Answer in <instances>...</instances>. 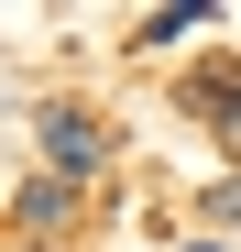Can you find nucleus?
<instances>
[{
	"instance_id": "6",
	"label": "nucleus",
	"mask_w": 241,
	"mask_h": 252,
	"mask_svg": "<svg viewBox=\"0 0 241 252\" xmlns=\"http://www.w3.org/2000/svg\"><path fill=\"white\" fill-rule=\"evenodd\" d=\"M22 252H33V241H22Z\"/></svg>"
},
{
	"instance_id": "5",
	"label": "nucleus",
	"mask_w": 241,
	"mask_h": 252,
	"mask_svg": "<svg viewBox=\"0 0 241 252\" xmlns=\"http://www.w3.org/2000/svg\"><path fill=\"white\" fill-rule=\"evenodd\" d=\"M186 252H219V241H186Z\"/></svg>"
},
{
	"instance_id": "3",
	"label": "nucleus",
	"mask_w": 241,
	"mask_h": 252,
	"mask_svg": "<svg viewBox=\"0 0 241 252\" xmlns=\"http://www.w3.org/2000/svg\"><path fill=\"white\" fill-rule=\"evenodd\" d=\"M197 22H209V0H186V11H153V22H143V44H176V33H197Z\"/></svg>"
},
{
	"instance_id": "1",
	"label": "nucleus",
	"mask_w": 241,
	"mask_h": 252,
	"mask_svg": "<svg viewBox=\"0 0 241 252\" xmlns=\"http://www.w3.org/2000/svg\"><path fill=\"white\" fill-rule=\"evenodd\" d=\"M33 132H44V176H99V164H110V132H99V121L88 110H44V121H33Z\"/></svg>"
},
{
	"instance_id": "4",
	"label": "nucleus",
	"mask_w": 241,
	"mask_h": 252,
	"mask_svg": "<svg viewBox=\"0 0 241 252\" xmlns=\"http://www.w3.org/2000/svg\"><path fill=\"white\" fill-rule=\"evenodd\" d=\"M209 220H219V230H241V176H219V187H209Z\"/></svg>"
},
{
	"instance_id": "2",
	"label": "nucleus",
	"mask_w": 241,
	"mask_h": 252,
	"mask_svg": "<svg viewBox=\"0 0 241 252\" xmlns=\"http://www.w3.org/2000/svg\"><path fill=\"white\" fill-rule=\"evenodd\" d=\"M11 208H22V241H33V230H55V220H66V176H22Z\"/></svg>"
}]
</instances>
